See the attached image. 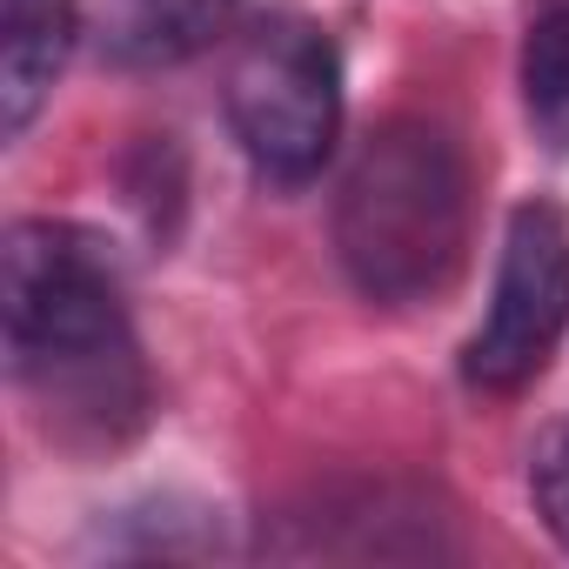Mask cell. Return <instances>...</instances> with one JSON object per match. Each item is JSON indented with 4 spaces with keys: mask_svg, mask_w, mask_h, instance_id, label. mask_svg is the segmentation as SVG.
I'll return each instance as SVG.
<instances>
[{
    "mask_svg": "<svg viewBox=\"0 0 569 569\" xmlns=\"http://www.w3.org/2000/svg\"><path fill=\"white\" fill-rule=\"evenodd\" d=\"M221 516L201 509V502H181V496H148V502H128L114 516L94 522L88 536V556H108V562H201V556H221Z\"/></svg>",
    "mask_w": 569,
    "mask_h": 569,
    "instance_id": "obj_8",
    "label": "cell"
},
{
    "mask_svg": "<svg viewBox=\"0 0 569 569\" xmlns=\"http://www.w3.org/2000/svg\"><path fill=\"white\" fill-rule=\"evenodd\" d=\"M274 562H442L456 556L449 516L416 482H329L261 529Z\"/></svg>",
    "mask_w": 569,
    "mask_h": 569,
    "instance_id": "obj_5",
    "label": "cell"
},
{
    "mask_svg": "<svg viewBox=\"0 0 569 569\" xmlns=\"http://www.w3.org/2000/svg\"><path fill=\"white\" fill-rule=\"evenodd\" d=\"M562 336H569V214L556 201H522L502 228L482 329L462 342V382L482 396H516L549 369Z\"/></svg>",
    "mask_w": 569,
    "mask_h": 569,
    "instance_id": "obj_4",
    "label": "cell"
},
{
    "mask_svg": "<svg viewBox=\"0 0 569 569\" xmlns=\"http://www.w3.org/2000/svg\"><path fill=\"white\" fill-rule=\"evenodd\" d=\"M336 261L376 309H422L469 254V154L429 114L369 128L336 181Z\"/></svg>",
    "mask_w": 569,
    "mask_h": 569,
    "instance_id": "obj_2",
    "label": "cell"
},
{
    "mask_svg": "<svg viewBox=\"0 0 569 569\" xmlns=\"http://www.w3.org/2000/svg\"><path fill=\"white\" fill-rule=\"evenodd\" d=\"M228 128L268 188H309L342 134V54L302 14H261L228 68Z\"/></svg>",
    "mask_w": 569,
    "mask_h": 569,
    "instance_id": "obj_3",
    "label": "cell"
},
{
    "mask_svg": "<svg viewBox=\"0 0 569 569\" xmlns=\"http://www.w3.org/2000/svg\"><path fill=\"white\" fill-rule=\"evenodd\" d=\"M522 114L549 154H569V0H542L522 34Z\"/></svg>",
    "mask_w": 569,
    "mask_h": 569,
    "instance_id": "obj_9",
    "label": "cell"
},
{
    "mask_svg": "<svg viewBox=\"0 0 569 569\" xmlns=\"http://www.w3.org/2000/svg\"><path fill=\"white\" fill-rule=\"evenodd\" d=\"M8 376L34 429L68 456H108L154 416V382L128 322V289L108 241L81 221H14L0 248Z\"/></svg>",
    "mask_w": 569,
    "mask_h": 569,
    "instance_id": "obj_1",
    "label": "cell"
},
{
    "mask_svg": "<svg viewBox=\"0 0 569 569\" xmlns=\"http://www.w3.org/2000/svg\"><path fill=\"white\" fill-rule=\"evenodd\" d=\"M529 502H536L542 529L569 549V422L542 429V442L529 449Z\"/></svg>",
    "mask_w": 569,
    "mask_h": 569,
    "instance_id": "obj_10",
    "label": "cell"
},
{
    "mask_svg": "<svg viewBox=\"0 0 569 569\" xmlns=\"http://www.w3.org/2000/svg\"><path fill=\"white\" fill-rule=\"evenodd\" d=\"M234 21V0H88V41L121 74H161L208 54Z\"/></svg>",
    "mask_w": 569,
    "mask_h": 569,
    "instance_id": "obj_6",
    "label": "cell"
},
{
    "mask_svg": "<svg viewBox=\"0 0 569 569\" xmlns=\"http://www.w3.org/2000/svg\"><path fill=\"white\" fill-rule=\"evenodd\" d=\"M81 34H88L81 0H0V134L8 141L34 128Z\"/></svg>",
    "mask_w": 569,
    "mask_h": 569,
    "instance_id": "obj_7",
    "label": "cell"
}]
</instances>
